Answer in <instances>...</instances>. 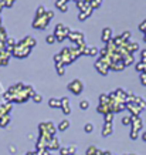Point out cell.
<instances>
[{"instance_id":"obj_12","label":"cell","mask_w":146,"mask_h":155,"mask_svg":"<svg viewBox=\"0 0 146 155\" xmlns=\"http://www.w3.org/2000/svg\"><path fill=\"white\" fill-rule=\"evenodd\" d=\"M98 53V48L97 47H85L84 50V54H87V56H95Z\"/></svg>"},{"instance_id":"obj_25","label":"cell","mask_w":146,"mask_h":155,"mask_svg":"<svg viewBox=\"0 0 146 155\" xmlns=\"http://www.w3.org/2000/svg\"><path fill=\"white\" fill-rule=\"evenodd\" d=\"M14 2H16V0H3V3H5V7H13Z\"/></svg>"},{"instance_id":"obj_32","label":"cell","mask_w":146,"mask_h":155,"mask_svg":"<svg viewBox=\"0 0 146 155\" xmlns=\"http://www.w3.org/2000/svg\"><path fill=\"white\" fill-rule=\"evenodd\" d=\"M139 28H141V31H143V33L146 34V20L143 21V23H141V26H139Z\"/></svg>"},{"instance_id":"obj_39","label":"cell","mask_w":146,"mask_h":155,"mask_svg":"<svg viewBox=\"0 0 146 155\" xmlns=\"http://www.w3.org/2000/svg\"><path fill=\"white\" fill-rule=\"evenodd\" d=\"M9 150L11 151V154H14V152H16V147H11V145H10V147H9Z\"/></svg>"},{"instance_id":"obj_28","label":"cell","mask_w":146,"mask_h":155,"mask_svg":"<svg viewBox=\"0 0 146 155\" xmlns=\"http://www.w3.org/2000/svg\"><path fill=\"white\" fill-rule=\"evenodd\" d=\"M33 101H34V103H38V104H40L43 101V97H41V95H38V94H34L33 95Z\"/></svg>"},{"instance_id":"obj_3","label":"cell","mask_w":146,"mask_h":155,"mask_svg":"<svg viewBox=\"0 0 146 155\" xmlns=\"http://www.w3.org/2000/svg\"><path fill=\"white\" fill-rule=\"evenodd\" d=\"M68 90H70L72 94H81L82 93V90H84V84L81 83V80H74V81H71L70 84H68Z\"/></svg>"},{"instance_id":"obj_9","label":"cell","mask_w":146,"mask_h":155,"mask_svg":"<svg viewBox=\"0 0 146 155\" xmlns=\"http://www.w3.org/2000/svg\"><path fill=\"white\" fill-rule=\"evenodd\" d=\"M58 147H60V142L57 141V138L56 137H52L51 138V141L48 142V145H47V150H57V148H58Z\"/></svg>"},{"instance_id":"obj_20","label":"cell","mask_w":146,"mask_h":155,"mask_svg":"<svg viewBox=\"0 0 146 155\" xmlns=\"http://www.w3.org/2000/svg\"><path fill=\"white\" fill-rule=\"evenodd\" d=\"M88 107H90V103H88L87 100H81V103H80L81 110H88Z\"/></svg>"},{"instance_id":"obj_43","label":"cell","mask_w":146,"mask_h":155,"mask_svg":"<svg viewBox=\"0 0 146 155\" xmlns=\"http://www.w3.org/2000/svg\"><path fill=\"white\" fill-rule=\"evenodd\" d=\"M50 155H54V154H51V152H50Z\"/></svg>"},{"instance_id":"obj_11","label":"cell","mask_w":146,"mask_h":155,"mask_svg":"<svg viewBox=\"0 0 146 155\" xmlns=\"http://www.w3.org/2000/svg\"><path fill=\"white\" fill-rule=\"evenodd\" d=\"M68 128H70V121H68V120H62V121L58 124V130H60V131H65Z\"/></svg>"},{"instance_id":"obj_38","label":"cell","mask_w":146,"mask_h":155,"mask_svg":"<svg viewBox=\"0 0 146 155\" xmlns=\"http://www.w3.org/2000/svg\"><path fill=\"white\" fill-rule=\"evenodd\" d=\"M47 16H48V19H52L54 17V12L52 10H47Z\"/></svg>"},{"instance_id":"obj_26","label":"cell","mask_w":146,"mask_h":155,"mask_svg":"<svg viewBox=\"0 0 146 155\" xmlns=\"http://www.w3.org/2000/svg\"><path fill=\"white\" fill-rule=\"evenodd\" d=\"M68 0H56V7H61L62 5H67Z\"/></svg>"},{"instance_id":"obj_27","label":"cell","mask_w":146,"mask_h":155,"mask_svg":"<svg viewBox=\"0 0 146 155\" xmlns=\"http://www.w3.org/2000/svg\"><path fill=\"white\" fill-rule=\"evenodd\" d=\"M60 155H71V151L68 150V147L67 148H61L60 150Z\"/></svg>"},{"instance_id":"obj_7","label":"cell","mask_w":146,"mask_h":155,"mask_svg":"<svg viewBox=\"0 0 146 155\" xmlns=\"http://www.w3.org/2000/svg\"><path fill=\"white\" fill-rule=\"evenodd\" d=\"M142 128V120L139 117H133L132 121V131H139Z\"/></svg>"},{"instance_id":"obj_19","label":"cell","mask_w":146,"mask_h":155,"mask_svg":"<svg viewBox=\"0 0 146 155\" xmlns=\"http://www.w3.org/2000/svg\"><path fill=\"white\" fill-rule=\"evenodd\" d=\"M97 152H98V150L95 147H88L87 148V155H97Z\"/></svg>"},{"instance_id":"obj_4","label":"cell","mask_w":146,"mask_h":155,"mask_svg":"<svg viewBox=\"0 0 146 155\" xmlns=\"http://www.w3.org/2000/svg\"><path fill=\"white\" fill-rule=\"evenodd\" d=\"M126 108L131 111V113H132L133 117H138V115L141 114V111H142V108L139 107L136 103H128L126 104Z\"/></svg>"},{"instance_id":"obj_8","label":"cell","mask_w":146,"mask_h":155,"mask_svg":"<svg viewBox=\"0 0 146 155\" xmlns=\"http://www.w3.org/2000/svg\"><path fill=\"white\" fill-rule=\"evenodd\" d=\"M23 43L26 44V46H28L30 48H33L36 44H37V41H36V38H33L31 36H27V37L23 40Z\"/></svg>"},{"instance_id":"obj_33","label":"cell","mask_w":146,"mask_h":155,"mask_svg":"<svg viewBox=\"0 0 146 155\" xmlns=\"http://www.w3.org/2000/svg\"><path fill=\"white\" fill-rule=\"evenodd\" d=\"M141 81H142V84L143 85H146V74L145 73H142L141 74Z\"/></svg>"},{"instance_id":"obj_18","label":"cell","mask_w":146,"mask_h":155,"mask_svg":"<svg viewBox=\"0 0 146 155\" xmlns=\"http://www.w3.org/2000/svg\"><path fill=\"white\" fill-rule=\"evenodd\" d=\"M61 110H62V113H64V115H70V113H71L70 104H67V105H61Z\"/></svg>"},{"instance_id":"obj_45","label":"cell","mask_w":146,"mask_h":155,"mask_svg":"<svg viewBox=\"0 0 146 155\" xmlns=\"http://www.w3.org/2000/svg\"><path fill=\"white\" fill-rule=\"evenodd\" d=\"M68 2H70V0H68Z\"/></svg>"},{"instance_id":"obj_13","label":"cell","mask_w":146,"mask_h":155,"mask_svg":"<svg viewBox=\"0 0 146 155\" xmlns=\"http://www.w3.org/2000/svg\"><path fill=\"white\" fill-rule=\"evenodd\" d=\"M88 6H90V3H88V2H85V0H80V2L77 3V7H78V10H80V12H84Z\"/></svg>"},{"instance_id":"obj_31","label":"cell","mask_w":146,"mask_h":155,"mask_svg":"<svg viewBox=\"0 0 146 155\" xmlns=\"http://www.w3.org/2000/svg\"><path fill=\"white\" fill-rule=\"evenodd\" d=\"M92 12H94V9H92V7H91V6H88V7H87V9L84 10V13L87 14V16H88V17H90V16H91V13H92Z\"/></svg>"},{"instance_id":"obj_10","label":"cell","mask_w":146,"mask_h":155,"mask_svg":"<svg viewBox=\"0 0 146 155\" xmlns=\"http://www.w3.org/2000/svg\"><path fill=\"white\" fill-rule=\"evenodd\" d=\"M48 105L51 108H61V100L58 98H51L48 101Z\"/></svg>"},{"instance_id":"obj_35","label":"cell","mask_w":146,"mask_h":155,"mask_svg":"<svg viewBox=\"0 0 146 155\" xmlns=\"http://www.w3.org/2000/svg\"><path fill=\"white\" fill-rule=\"evenodd\" d=\"M129 37H131V33H129V31H125V33L122 34V38H123V40H128Z\"/></svg>"},{"instance_id":"obj_41","label":"cell","mask_w":146,"mask_h":155,"mask_svg":"<svg viewBox=\"0 0 146 155\" xmlns=\"http://www.w3.org/2000/svg\"><path fill=\"white\" fill-rule=\"evenodd\" d=\"M74 2H75V3H78V2H80V0H74Z\"/></svg>"},{"instance_id":"obj_6","label":"cell","mask_w":146,"mask_h":155,"mask_svg":"<svg viewBox=\"0 0 146 155\" xmlns=\"http://www.w3.org/2000/svg\"><path fill=\"white\" fill-rule=\"evenodd\" d=\"M112 134V124L111 122H104V127H102V135L108 137Z\"/></svg>"},{"instance_id":"obj_34","label":"cell","mask_w":146,"mask_h":155,"mask_svg":"<svg viewBox=\"0 0 146 155\" xmlns=\"http://www.w3.org/2000/svg\"><path fill=\"white\" fill-rule=\"evenodd\" d=\"M58 9L61 10V12H64V13H65L67 10H68V3H67V5H62L61 7H58Z\"/></svg>"},{"instance_id":"obj_36","label":"cell","mask_w":146,"mask_h":155,"mask_svg":"<svg viewBox=\"0 0 146 155\" xmlns=\"http://www.w3.org/2000/svg\"><path fill=\"white\" fill-rule=\"evenodd\" d=\"M68 150L71 151V154H75V151H77V147H75V145H70V147H68Z\"/></svg>"},{"instance_id":"obj_21","label":"cell","mask_w":146,"mask_h":155,"mask_svg":"<svg viewBox=\"0 0 146 155\" xmlns=\"http://www.w3.org/2000/svg\"><path fill=\"white\" fill-rule=\"evenodd\" d=\"M138 48H139V46H138L136 43H132V44H129L128 50H129V53H133V51H136Z\"/></svg>"},{"instance_id":"obj_42","label":"cell","mask_w":146,"mask_h":155,"mask_svg":"<svg viewBox=\"0 0 146 155\" xmlns=\"http://www.w3.org/2000/svg\"><path fill=\"white\" fill-rule=\"evenodd\" d=\"M85 2H88V3H90V2H91V0H85Z\"/></svg>"},{"instance_id":"obj_24","label":"cell","mask_w":146,"mask_h":155,"mask_svg":"<svg viewBox=\"0 0 146 155\" xmlns=\"http://www.w3.org/2000/svg\"><path fill=\"white\" fill-rule=\"evenodd\" d=\"M46 13H47V10L44 9L43 6H40V7L37 9V13H36V16H43V14H46Z\"/></svg>"},{"instance_id":"obj_22","label":"cell","mask_w":146,"mask_h":155,"mask_svg":"<svg viewBox=\"0 0 146 155\" xmlns=\"http://www.w3.org/2000/svg\"><path fill=\"white\" fill-rule=\"evenodd\" d=\"M46 41H47L48 44H54V43L57 41V38H56V36H54V34H51V36H48V37L46 38Z\"/></svg>"},{"instance_id":"obj_40","label":"cell","mask_w":146,"mask_h":155,"mask_svg":"<svg viewBox=\"0 0 146 155\" xmlns=\"http://www.w3.org/2000/svg\"><path fill=\"white\" fill-rule=\"evenodd\" d=\"M3 7H5V3H3V0H0V12H2Z\"/></svg>"},{"instance_id":"obj_2","label":"cell","mask_w":146,"mask_h":155,"mask_svg":"<svg viewBox=\"0 0 146 155\" xmlns=\"http://www.w3.org/2000/svg\"><path fill=\"white\" fill-rule=\"evenodd\" d=\"M50 20H51V19H48L47 13L43 14V16H36V19H34V21H33V27L43 30V28H46L48 26Z\"/></svg>"},{"instance_id":"obj_30","label":"cell","mask_w":146,"mask_h":155,"mask_svg":"<svg viewBox=\"0 0 146 155\" xmlns=\"http://www.w3.org/2000/svg\"><path fill=\"white\" fill-rule=\"evenodd\" d=\"M57 71H58V74L62 75L64 74V71H65V66H57Z\"/></svg>"},{"instance_id":"obj_29","label":"cell","mask_w":146,"mask_h":155,"mask_svg":"<svg viewBox=\"0 0 146 155\" xmlns=\"http://www.w3.org/2000/svg\"><path fill=\"white\" fill-rule=\"evenodd\" d=\"M88 19V16L84 13V12H80V14H78V20H81V21H84V20Z\"/></svg>"},{"instance_id":"obj_16","label":"cell","mask_w":146,"mask_h":155,"mask_svg":"<svg viewBox=\"0 0 146 155\" xmlns=\"http://www.w3.org/2000/svg\"><path fill=\"white\" fill-rule=\"evenodd\" d=\"M102 2H104V0H91V2H90V6L92 7V9H98V7H101Z\"/></svg>"},{"instance_id":"obj_1","label":"cell","mask_w":146,"mask_h":155,"mask_svg":"<svg viewBox=\"0 0 146 155\" xmlns=\"http://www.w3.org/2000/svg\"><path fill=\"white\" fill-rule=\"evenodd\" d=\"M70 28L65 27L64 24H57V27H56V33H54V36H56L57 38V41H62L64 38L68 37V34H70Z\"/></svg>"},{"instance_id":"obj_14","label":"cell","mask_w":146,"mask_h":155,"mask_svg":"<svg viewBox=\"0 0 146 155\" xmlns=\"http://www.w3.org/2000/svg\"><path fill=\"white\" fill-rule=\"evenodd\" d=\"M10 122V117L9 115H3V117H0V127H7V124Z\"/></svg>"},{"instance_id":"obj_44","label":"cell","mask_w":146,"mask_h":155,"mask_svg":"<svg viewBox=\"0 0 146 155\" xmlns=\"http://www.w3.org/2000/svg\"><path fill=\"white\" fill-rule=\"evenodd\" d=\"M71 155H77V154H71Z\"/></svg>"},{"instance_id":"obj_37","label":"cell","mask_w":146,"mask_h":155,"mask_svg":"<svg viewBox=\"0 0 146 155\" xmlns=\"http://www.w3.org/2000/svg\"><path fill=\"white\" fill-rule=\"evenodd\" d=\"M131 138H132V140H136V138H138V131H132V132H131Z\"/></svg>"},{"instance_id":"obj_23","label":"cell","mask_w":146,"mask_h":155,"mask_svg":"<svg viewBox=\"0 0 146 155\" xmlns=\"http://www.w3.org/2000/svg\"><path fill=\"white\" fill-rule=\"evenodd\" d=\"M112 117H113V113L111 111V113L105 114V122H111L112 124Z\"/></svg>"},{"instance_id":"obj_15","label":"cell","mask_w":146,"mask_h":155,"mask_svg":"<svg viewBox=\"0 0 146 155\" xmlns=\"http://www.w3.org/2000/svg\"><path fill=\"white\" fill-rule=\"evenodd\" d=\"M132 121H133V115H126V117L122 118L123 125H132Z\"/></svg>"},{"instance_id":"obj_17","label":"cell","mask_w":146,"mask_h":155,"mask_svg":"<svg viewBox=\"0 0 146 155\" xmlns=\"http://www.w3.org/2000/svg\"><path fill=\"white\" fill-rule=\"evenodd\" d=\"M84 131H85V132H88V134H91V132H94V124H91V122H88V124H85Z\"/></svg>"},{"instance_id":"obj_5","label":"cell","mask_w":146,"mask_h":155,"mask_svg":"<svg viewBox=\"0 0 146 155\" xmlns=\"http://www.w3.org/2000/svg\"><path fill=\"white\" fill-rule=\"evenodd\" d=\"M111 38H112V30H111L109 27L104 28V31H102V41L109 43L111 41Z\"/></svg>"}]
</instances>
